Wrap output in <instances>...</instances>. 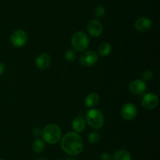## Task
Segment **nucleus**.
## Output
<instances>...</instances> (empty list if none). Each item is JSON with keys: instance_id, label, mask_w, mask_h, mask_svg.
<instances>
[{"instance_id": "obj_1", "label": "nucleus", "mask_w": 160, "mask_h": 160, "mask_svg": "<svg viewBox=\"0 0 160 160\" xmlns=\"http://www.w3.org/2000/svg\"><path fill=\"white\" fill-rule=\"evenodd\" d=\"M61 147L68 155H76L83 151L84 142L78 133L70 132L61 138Z\"/></svg>"}, {"instance_id": "obj_2", "label": "nucleus", "mask_w": 160, "mask_h": 160, "mask_svg": "<svg viewBox=\"0 0 160 160\" xmlns=\"http://www.w3.org/2000/svg\"><path fill=\"white\" fill-rule=\"evenodd\" d=\"M42 135L44 141L49 144H56L62 138V131L59 125L51 123L42 130Z\"/></svg>"}, {"instance_id": "obj_3", "label": "nucleus", "mask_w": 160, "mask_h": 160, "mask_svg": "<svg viewBox=\"0 0 160 160\" xmlns=\"http://www.w3.org/2000/svg\"><path fill=\"white\" fill-rule=\"evenodd\" d=\"M86 122L92 128L98 130L104 124V115L98 109H90L86 113Z\"/></svg>"}, {"instance_id": "obj_4", "label": "nucleus", "mask_w": 160, "mask_h": 160, "mask_svg": "<svg viewBox=\"0 0 160 160\" xmlns=\"http://www.w3.org/2000/svg\"><path fill=\"white\" fill-rule=\"evenodd\" d=\"M71 45L76 51H84L89 45V38L83 31H77L71 39Z\"/></svg>"}, {"instance_id": "obj_5", "label": "nucleus", "mask_w": 160, "mask_h": 160, "mask_svg": "<svg viewBox=\"0 0 160 160\" xmlns=\"http://www.w3.org/2000/svg\"><path fill=\"white\" fill-rule=\"evenodd\" d=\"M28 35L25 31L22 29L16 30L10 36L11 44L16 48H20L26 45Z\"/></svg>"}, {"instance_id": "obj_6", "label": "nucleus", "mask_w": 160, "mask_h": 160, "mask_svg": "<svg viewBox=\"0 0 160 160\" xmlns=\"http://www.w3.org/2000/svg\"><path fill=\"white\" fill-rule=\"evenodd\" d=\"M98 60V54L93 50H88L83 53L79 57V63L86 67L95 65Z\"/></svg>"}, {"instance_id": "obj_7", "label": "nucleus", "mask_w": 160, "mask_h": 160, "mask_svg": "<svg viewBox=\"0 0 160 160\" xmlns=\"http://www.w3.org/2000/svg\"><path fill=\"white\" fill-rule=\"evenodd\" d=\"M137 108L132 103H127L122 107L121 116L127 121L133 120L137 115Z\"/></svg>"}, {"instance_id": "obj_8", "label": "nucleus", "mask_w": 160, "mask_h": 160, "mask_svg": "<svg viewBox=\"0 0 160 160\" xmlns=\"http://www.w3.org/2000/svg\"><path fill=\"white\" fill-rule=\"evenodd\" d=\"M87 29L89 35L92 37H99L102 34V24L98 20H91L87 25Z\"/></svg>"}, {"instance_id": "obj_9", "label": "nucleus", "mask_w": 160, "mask_h": 160, "mask_svg": "<svg viewBox=\"0 0 160 160\" xmlns=\"http://www.w3.org/2000/svg\"><path fill=\"white\" fill-rule=\"evenodd\" d=\"M159 104V98L154 93H147L142 100V104L145 109L152 110L157 107Z\"/></svg>"}, {"instance_id": "obj_10", "label": "nucleus", "mask_w": 160, "mask_h": 160, "mask_svg": "<svg viewBox=\"0 0 160 160\" xmlns=\"http://www.w3.org/2000/svg\"><path fill=\"white\" fill-rule=\"evenodd\" d=\"M147 88V84L144 80L135 79L133 80L129 84V90L131 93L138 94L143 93Z\"/></svg>"}, {"instance_id": "obj_11", "label": "nucleus", "mask_w": 160, "mask_h": 160, "mask_svg": "<svg viewBox=\"0 0 160 160\" xmlns=\"http://www.w3.org/2000/svg\"><path fill=\"white\" fill-rule=\"evenodd\" d=\"M152 26V21L150 18L146 17H142L138 19L134 23V27L140 32L148 31Z\"/></svg>"}, {"instance_id": "obj_12", "label": "nucleus", "mask_w": 160, "mask_h": 160, "mask_svg": "<svg viewBox=\"0 0 160 160\" xmlns=\"http://www.w3.org/2000/svg\"><path fill=\"white\" fill-rule=\"evenodd\" d=\"M51 64V56L46 53H41L35 60V64L37 67L41 70H44L49 67Z\"/></svg>"}, {"instance_id": "obj_13", "label": "nucleus", "mask_w": 160, "mask_h": 160, "mask_svg": "<svg viewBox=\"0 0 160 160\" xmlns=\"http://www.w3.org/2000/svg\"><path fill=\"white\" fill-rule=\"evenodd\" d=\"M72 128L75 133H81L86 128L85 119L82 117H76L72 122Z\"/></svg>"}, {"instance_id": "obj_14", "label": "nucleus", "mask_w": 160, "mask_h": 160, "mask_svg": "<svg viewBox=\"0 0 160 160\" xmlns=\"http://www.w3.org/2000/svg\"><path fill=\"white\" fill-rule=\"evenodd\" d=\"M99 102V96L96 93H91L87 97H85L84 100V105L87 108H94L96 106Z\"/></svg>"}, {"instance_id": "obj_15", "label": "nucleus", "mask_w": 160, "mask_h": 160, "mask_svg": "<svg viewBox=\"0 0 160 160\" xmlns=\"http://www.w3.org/2000/svg\"><path fill=\"white\" fill-rule=\"evenodd\" d=\"M113 160H131V155L128 151L124 149H120L114 153L112 156Z\"/></svg>"}, {"instance_id": "obj_16", "label": "nucleus", "mask_w": 160, "mask_h": 160, "mask_svg": "<svg viewBox=\"0 0 160 160\" xmlns=\"http://www.w3.org/2000/svg\"><path fill=\"white\" fill-rule=\"evenodd\" d=\"M31 147H32V150L35 153H41V152L45 150V143L43 140L40 139V138H37V139L33 141Z\"/></svg>"}, {"instance_id": "obj_17", "label": "nucleus", "mask_w": 160, "mask_h": 160, "mask_svg": "<svg viewBox=\"0 0 160 160\" xmlns=\"http://www.w3.org/2000/svg\"><path fill=\"white\" fill-rule=\"evenodd\" d=\"M112 51V46L109 42H102L98 47V53L102 56H106Z\"/></svg>"}, {"instance_id": "obj_18", "label": "nucleus", "mask_w": 160, "mask_h": 160, "mask_svg": "<svg viewBox=\"0 0 160 160\" xmlns=\"http://www.w3.org/2000/svg\"><path fill=\"white\" fill-rule=\"evenodd\" d=\"M64 58H65L66 61H69V62L74 61L77 58L76 50H74L73 49H70V50H67L65 55H64Z\"/></svg>"}, {"instance_id": "obj_19", "label": "nucleus", "mask_w": 160, "mask_h": 160, "mask_svg": "<svg viewBox=\"0 0 160 160\" xmlns=\"http://www.w3.org/2000/svg\"><path fill=\"white\" fill-rule=\"evenodd\" d=\"M94 15L95 17L96 18V20H99V19L103 18L106 15V9H105L104 6H96L95 9V12H94Z\"/></svg>"}, {"instance_id": "obj_20", "label": "nucleus", "mask_w": 160, "mask_h": 160, "mask_svg": "<svg viewBox=\"0 0 160 160\" xmlns=\"http://www.w3.org/2000/svg\"><path fill=\"white\" fill-rule=\"evenodd\" d=\"M89 142L91 144H96L100 140V134L98 131H92L88 135V137Z\"/></svg>"}, {"instance_id": "obj_21", "label": "nucleus", "mask_w": 160, "mask_h": 160, "mask_svg": "<svg viewBox=\"0 0 160 160\" xmlns=\"http://www.w3.org/2000/svg\"><path fill=\"white\" fill-rule=\"evenodd\" d=\"M142 78L145 81H149L152 78H153V72L151 70H145L144 71V72L142 73Z\"/></svg>"}, {"instance_id": "obj_22", "label": "nucleus", "mask_w": 160, "mask_h": 160, "mask_svg": "<svg viewBox=\"0 0 160 160\" xmlns=\"http://www.w3.org/2000/svg\"><path fill=\"white\" fill-rule=\"evenodd\" d=\"M100 160H112V155L109 152H103L100 156Z\"/></svg>"}, {"instance_id": "obj_23", "label": "nucleus", "mask_w": 160, "mask_h": 160, "mask_svg": "<svg viewBox=\"0 0 160 160\" xmlns=\"http://www.w3.org/2000/svg\"><path fill=\"white\" fill-rule=\"evenodd\" d=\"M42 133V130L39 127H35V128L33 129V134L36 136H41Z\"/></svg>"}, {"instance_id": "obj_24", "label": "nucleus", "mask_w": 160, "mask_h": 160, "mask_svg": "<svg viewBox=\"0 0 160 160\" xmlns=\"http://www.w3.org/2000/svg\"><path fill=\"white\" fill-rule=\"evenodd\" d=\"M5 71V65L2 64V63L0 62V75L3 73V72Z\"/></svg>"}, {"instance_id": "obj_25", "label": "nucleus", "mask_w": 160, "mask_h": 160, "mask_svg": "<svg viewBox=\"0 0 160 160\" xmlns=\"http://www.w3.org/2000/svg\"><path fill=\"white\" fill-rule=\"evenodd\" d=\"M38 160H45V158H39Z\"/></svg>"}, {"instance_id": "obj_26", "label": "nucleus", "mask_w": 160, "mask_h": 160, "mask_svg": "<svg viewBox=\"0 0 160 160\" xmlns=\"http://www.w3.org/2000/svg\"><path fill=\"white\" fill-rule=\"evenodd\" d=\"M0 160H5V159H3V158H0Z\"/></svg>"}, {"instance_id": "obj_27", "label": "nucleus", "mask_w": 160, "mask_h": 160, "mask_svg": "<svg viewBox=\"0 0 160 160\" xmlns=\"http://www.w3.org/2000/svg\"><path fill=\"white\" fill-rule=\"evenodd\" d=\"M57 160H62V159H57Z\"/></svg>"}]
</instances>
